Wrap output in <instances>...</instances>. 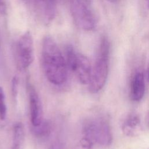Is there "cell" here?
I'll use <instances>...</instances> for the list:
<instances>
[{
	"mask_svg": "<svg viewBox=\"0 0 149 149\" xmlns=\"http://www.w3.org/2000/svg\"><path fill=\"white\" fill-rule=\"evenodd\" d=\"M41 65L45 77L50 83L61 85L66 81L68 68L65 56L49 36H45L42 42Z\"/></svg>",
	"mask_w": 149,
	"mask_h": 149,
	"instance_id": "1",
	"label": "cell"
},
{
	"mask_svg": "<svg viewBox=\"0 0 149 149\" xmlns=\"http://www.w3.org/2000/svg\"><path fill=\"white\" fill-rule=\"evenodd\" d=\"M110 50V42L108 38L102 36L92 66L91 77L88 84L89 90L92 93L99 92L106 83L109 72Z\"/></svg>",
	"mask_w": 149,
	"mask_h": 149,
	"instance_id": "2",
	"label": "cell"
},
{
	"mask_svg": "<svg viewBox=\"0 0 149 149\" xmlns=\"http://www.w3.org/2000/svg\"><path fill=\"white\" fill-rule=\"evenodd\" d=\"M83 137L93 145L108 146L112 141L109 124L103 117H94L87 120L83 127Z\"/></svg>",
	"mask_w": 149,
	"mask_h": 149,
	"instance_id": "3",
	"label": "cell"
},
{
	"mask_svg": "<svg viewBox=\"0 0 149 149\" xmlns=\"http://www.w3.org/2000/svg\"><path fill=\"white\" fill-rule=\"evenodd\" d=\"M71 11L76 25L85 31H92L97 24V16L92 0H72Z\"/></svg>",
	"mask_w": 149,
	"mask_h": 149,
	"instance_id": "4",
	"label": "cell"
},
{
	"mask_svg": "<svg viewBox=\"0 0 149 149\" xmlns=\"http://www.w3.org/2000/svg\"><path fill=\"white\" fill-rule=\"evenodd\" d=\"M65 58L68 68L73 72L79 81L88 85L92 73V66L89 59L73 47L68 46L65 50Z\"/></svg>",
	"mask_w": 149,
	"mask_h": 149,
	"instance_id": "5",
	"label": "cell"
},
{
	"mask_svg": "<svg viewBox=\"0 0 149 149\" xmlns=\"http://www.w3.org/2000/svg\"><path fill=\"white\" fill-rule=\"evenodd\" d=\"M15 57L17 68L20 71L26 70L33 63L34 58V41L29 31L24 32L17 40Z\"/></svg>",
	"mask_w": 149,
	"mask_h": 149,
	"instance_id": "6",
	"label": "cell"
},
{
	"mask_svg": "<svg viewBox=\"0 0 149 149\" xmlns=\"http://www.w3.org/2000/svg\"><path fill=\"white\" fill-rule=\"evenodd\" d=\"M30 119L33 127L40 125L43 121V109L41 100L36 88L29 81L27 82Z\"/></svg>",
	"mask_w": 149,
	"mask_h": 149,
	"instance_id": "7",
	"label": "cell"
},
{
	"mask_svg": "<svg viewBox=\"0 0 149 149\" xmlns=\"http://www.w3.org/2000/svg\"><path fill=\"white\" fill-rule=\"evenodd\" d=\"M145 93V81L142 72H136L132 79L130 87V98L135 102L140 101Z\"/></svg>",
	"mask_w": 149,
	"mask_h": 149,
	"instance_id": "8",
	"label": "cell"
},
{
	"mask_svg": "<svg viewBox=\"0 0 149 149\" xmlns=\"http://www.w3.org/2000/svg\"><path fill=\"white\" fill-rule=\"evenodd\" d=\"M141 123L138 115L132 113L125 120L122 125V131L123 133L129 137L137 136L141 131Z\"/></svg>",
	"mask_w": 149,
	"mask_h": 149,
	"instance_id": "9",
	"label": "cell"
},
{
	"mask_svg": "<svg viewBox=\"0 0 149 149\" xmlns=\"http://www.w3.org/2000/svg\"><path fill=\"white\" fill-rule=\"evenodd\" d=\"M24 141V127L22 123H16L13 129L12 143L10 149H23Z\"/></svg>",
	"mask_w": 149,
	"mask_h": 149,
	"instance_id": "10",
	"label": "cell"
},
{
	"mask_svg": "<svg viewBox=\"0 0 149 149\" xmlns=\"http://www.w3.org/2000/svg\"><path fill=\"white\" fill-rule=\"evenodd\" d=\"M33 132L34 135L38 138H44L49 135L52 131L51 123L48 121H44L38 126L33 127Z\"/></svg>",
	"mask_w": 149,
	"mask_h": 149,
	"instance_id": "11",
	"label": "cell"
},
{
	"mask_svg": "<svg viewBox=\"0 0 149 149\" xmlns=\"http://www.w3.org/2000/svg\"><path fill=\"white\" fill-rule=\"evenodd\" d=\"M6 104L5 95L3 88L0 87V119L4 120L6 116Z\"/></svg>",
	"mask_w": 149,
	"mask_h": 149,
	"instance_id": "12",
	"label": "cell"
},
{
	"mask_svg": "<svg viewBox=\"0 0 149 149\" xmlns=\"http://www.w3.org/2000/svg\"><path fill=\"white\" fill-rule=\"evenodd\" d=\"M44 6V12L47 13H55L57 0H41Z\"/></svg>",
	"mask_w": 149,
	"mask_h": 149,
	"instance_id": "13",
	"label": "cell"
},
{
	"mask_svg": "<svg viewBox=\"0 0 149 149\" xmlns=\"http://www.w3.org/2000/svg\"><path fill=\"white\" fill-rule=\"evenodd\" d=\"M18 84H19V79L17 76H15L12 81V94L14 97L17 96V90H18Z\"/></svg>",
	"mask_w": 149,
	"mask_h": 149,
	"instance_id": "14",
	"label": "cell"
},
{
	"mask_svg": "<svg viewBox=\"0 0 149 149\" xmlns=\"http://www.w3.org/2000/svg\"><path fill=\"white\" fill-rule=\"evenodd\" d=\"M6 0H0V13H4L6 12Z\"/></svg>",
	"mask_w": 149,
	"mask_h": 149,
	"instance_id": "15",
	"label": "cell"
},
{
	"mask_svg": "<svg viewBox=\"0 0 149 149\" xmlns=\"http://www.w3.org/2000/svg\"><path fill=\"white\" fill-rule=\"evenodd\" d=\"M49 149H63L62 146L59 143H53Z\"/></svg>",
	"mask_w": 149,
	"mask_h": 149,
	"instance_id": "16",
	"label": "cell"
},
{
	"mask_svg": "<svg viewBox=\"0 0 149 149\" xmlns=\"http://www.w3.org/2000/svg\"><path fill=\"white\" fill-rule=\"evenodd\" d=\"M145 6L147 8V9H149V0H143Z\"/></svg>",
	"mask_w": 149,
	"mask_h": 149,
	"instance_id": "17",
	"label": "cell"
},
{
	"mask_svg": "<svg viewBox=\"0 0 149 149\" xmlns=\"http://www.w3.org/2000/svg\"><path fill=\"white\" fill-rule=\"evenodd\" d=\"M107 1H109L111 2H116L117 0H107Z\"/></svg>",
	"mask_w": 149,
	"mask_h": 149,
	"instance_id": "18",
	"label": "cell"
},
{
	"mask_svg": "<svg viewBox=\"0 0 149 149\" xmlns=\"http://www.w3.org/2000/svg\"><path fill=\"white\" fill-rule=\"evenodd\" d=\"M148 80H149V65H148Z\"/></svg>",
	"mask_w": 149,
	"mask_h": 149,
	"instance_id": "19",
	"label": "cell"
}]
</instances>
